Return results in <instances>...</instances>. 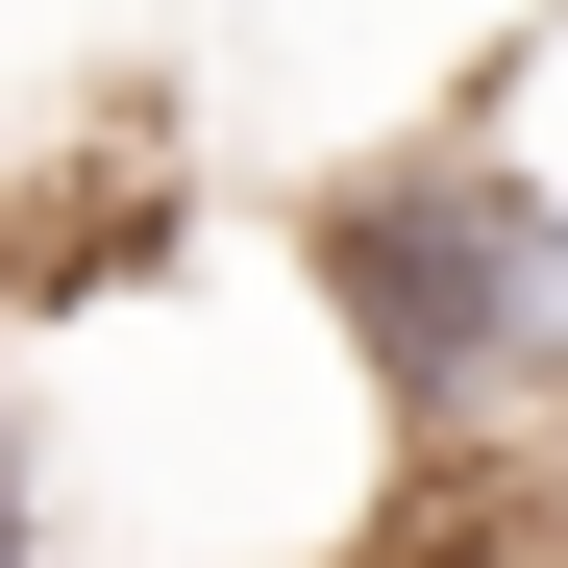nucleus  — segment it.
I'll list each match as a JSON object with an SVG mask.
<instances>
[{
    "label": "nucleus",
    "instance_id": "1",
    "mask_svg": "<svg viewBox=\"0 0 568 568\" xmlns=\"http://www.w3.org/2000/svg\"><path fill=\"white\" fill-rule=\"evenodd\" d=\"M297 272H322L346 396L396 445H495L519 396H568V199L519 149H371V173H322Z\"/></svg>",
    "mask_w": 568,
    "mask_h": 568
},
{
    "label": "nucleus",
    "instance_id": "2",
    "mask_svg": "<svg viewBox=\"0 0 568 568\" xmlns=\"http://www.w3.org/2000/svg\"><path fill=\"white\" fill-rule=\"evenodd\" d=\"M0 568H50V469H26V371H0Z\"/></svg>",
    "mask_w": 568,
    "mask_h": 568
}]
</instances>
